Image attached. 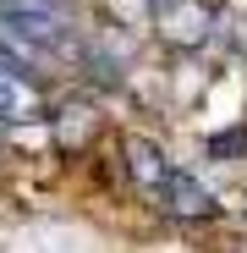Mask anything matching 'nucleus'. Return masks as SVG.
<instances>
[{
  "mask_svg": "<svg viewBox=\"0 0 247 253\" xmlns=\"http://www.w3.org/2000/svg\"><path fill=\"white\" fill-rule=\"evenodd\" d=\"M44 110V94H38V77L17 72L0 61V126H17V121H33Z\"/></svg>",
  "mask_w": 247,
  "mask_h": 253,
  "instance_id": "3",
  "label": "nucleus"
},
{
  "mask_svg": "<svg viewBox=\"0 0 247 253\" xmlns=\"http://www.w3.org/2000/svg\"><path fill=\"white\" fill-rule=\"evenodd\" d=\"M121 154H127V176H132V187H138L143 198H154V193L165 187V176L176 171V165L165 160V149L148 143V138H127V143H121Z\"/></svg>",
  "mask_w": 247,
  "mask_h": 253,
  "instance_id": "4",
  "label": "nucleus"
},
{
  "mask_svg": "<svg viewBox=\"0 0 247 253\" xmlns=\"http://www.w3.org/2000/svg\"><path fill=\"white\" fill-rule=\"evenodd\" d=\"M154 204H159V215H171V220H187V226H198V220H214L220 215V204H214V193L203 187L192 171H176L165 176V187L154 193Z\"/></svg>",
  "mask_w": 247,
  "mask_h": 253,
  "instance_id": "2",
  "label": "nucleus"
},
{
  "mask_svg": "<svg viewBox=\"0 0 247 253\" xmlns=\"http://www.w3.org/2000/svg\"><path fill=\"white\" fill-rule=\"evenodd\" d=\"M148 22L165 50H203L214 39V0H148Z\"/></svg>",
  "mask_w": 247,
  "mask_h": 253,
  "instance_id": "1",
  "label": "nucleus"
}]
</instances>
